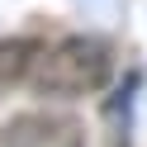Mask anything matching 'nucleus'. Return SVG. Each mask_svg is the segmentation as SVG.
Wrapping results in <instances>:
<instances>
[{"instance_id":"nucleus-1","label":"nucleus","mask_w":147,"mask_h":147,"mask_svg":"<svg viewBox=\"0 0 147 147\" xmlns=\"http://www.w3.org/2000/svg\"><path fill=\"white\" fill-rule=\"evenodd\" d=\"M109 76H114V52H109L105 38H90V33H76V38L43 48L29 71L38 95H62V100L95 95Z\"/></svg>"},{"instance_id":"nucleus-2","label":"nucleus","mask_w":147,"mask_h":147,"mask_svg":"<svg viewBox=\"0 0 147 147\" xmlns=\"http://www.w3.org/2000/svg\"><path fill=\"white\" fill-rule=\"evenodd\" d=\"M0 147H86V123L57 109H24L0 128Z\"/></svg>"},{"instance_id":"nucleus-3","label":"nucleus","mask_w":147,"mask_h":147,"mask_svg":"<svg viewBox=\"0 0 147 147\" xmlns=\"http://www.w3.org/2000/svg\"><path fill=\"white\" fill-rule=\"evenodd\" d=\"M38 43L33 38H10L0 43V86H10V81H24L33 71V62H38Z\"/></svg>"}]
</instances>
